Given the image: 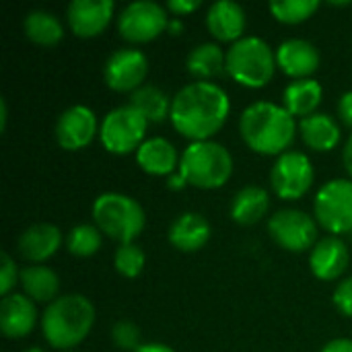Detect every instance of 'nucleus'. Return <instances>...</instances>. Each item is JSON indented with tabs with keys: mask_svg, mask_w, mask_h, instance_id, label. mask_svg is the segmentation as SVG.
Returning a JSON list of instances; mask_svg holds the SVG:
<instances>
[{
	"mask_svg": "<svg viewBox=\"0 0 352 352\" xmlns=\"http://www.w3.org/2000/svg\"><path fill=\"white\" fill-rule=\"evenodd\" d=\"M231 99L217 82L196 80L182 87L171 101L173 128L192 142L210 140L227 124Z\"/></svg>",
	"mask_w": 352,
	"mask_h": 352,
	"instance_id": "nucleus-1",
	"label": "nucleus"
},
{
	"mask_svg": "<svg viewBox=\"0 0 352 352\" xmlns=\"http://www.w3.org/2000/svg\"><path fill=\"white\" fill-rule=\"evenodd\" d=\"M239 134L254 153L280 157L295 142L297 122L283 105L272 101H256L241 111Z\"/></svg>",
	"mask_w": 352,
	"mask_h": 352,
	"instance_id": "nucleus-2",
	"label": "nucleus"
},
{
	"mask_svg": "<svg viewBox=\"0 0 352 352\" xmlns=\"http://www.w3.org/2000/svg\"><path fill=\"white\" fill-rule=\"evenodd\" d=\"M95 307L78 293L62 295L52 301L41 314V334L56 351L70 352L93 330Z\"/></svg>",
	"mask_w": 352,
	"mask_h": 352,
	"instance_id": "nucleus-3",
	"label": "nucleus"
},
{
	"mask_svg": "<svg viewBox=\"0 0 352 352\" xmlns=\"http://www.w3.org/2000/svg\"><path fill=\"white\" fill-rule=\"evenodd\" d=\"M177 171L192 188L219 190L233 175V157L229 148L217 140L190 142L182 153Z\"/></svg>",
	"mask_w": 352,
	"mask_h": 352,
	"instance_id": "nucleus-4",
	"label": "nucleus"
},
{
	"mask_svg": "<svg viewBox=\"0 0 352 352\" xmlns=\"http://www.w3.org/2000/svg\"><path fill=\"white\" fill-rule=\"evenodd\" d=\"M93 225L111 241L120 245L134 243L144 231L146 214L144 208L126 194L120 192H105L95 198L93 208Z\"/></svg>",
	"mask_w": 352,
	"mask_h": 352,
	"instance_id": "nucleus-5",
	"label": "nucleus"
},
{
	"mask_svg": "<svg viewBox=\"0 0 352 352\" xmlns=\"http://www.w3.org/2000/svg\"><path fill=\"white\" fill-rule=\"evenodd\" d=\"M276 68V50L262 37L245 35L227 50V74L241 87H266Z\"/></svg>",
	"mask_w": 352,
	"mask_h": 352,
	"instance_id": "nucleus-6",
	"label": "nucleus"
},
{
	"mask_svg": "<svg viewBox=\"0 0 352 352\" xmlns=\"http://www.w3.org/2000/svg\"><path fill=\"white\" fill-rule=\"evenodd\" d=\"M148 122L130 103L109 109L99 126V140L111 155L136 153L146 140Z\"/></svg>",
	"mask_w": 352,
	"mask_h": 352,
	"instance_id": "nucleus-7",
	"label": "nucleus"
},
{
	"mask_svg": "<svg viewBox=\"0 0 352 352\" xmlns=\"http://www.w3.org/2000/svg\"><path fill=\"white\" fill-rule=\"evenodd\" d=\"M314 214L322 229L338 237L352 231V179L336 177L324 184L314 200Z\"/></svg>",
	"mask_w": 352,
	"mask_h": 352,
	"instance_id": "nucleus-8",
	"label": "nucleus"
},
{
	"mask_svg": "<svg viewBox=\"0 0 352 352\" xmlns=\"http://www.w3.org/2000/svg\"><path fill=\"white\" fill-rule=\"evenodd\" d=\"M268 235L287 252H311L318 243V221L305 210L283 208L268 219Z\"/></svg>",
	"mask_w": 352,
	"mask_h": 352,
	"instance_id": "nucleus-9",
	"label": "nucleus"
},
{
	"mask_svg": "<svg viewBox=\"0 0 352 352\" xmlns=\"http://www.w3.org/2000/svg\"><path fill=\"white\" fill-rule=\"evenodd\" d=\"M316 171L311 159L301 151H287L276 157L270 169V184L280 200H301L314 186Z\"/></svg>",
	"mask_w": 352,
	"mask_h": 352,
	"instance_id": "nucleus-10",
	"label": "nucleus"
},
{
	"mask_svg": "<svg viewBox=\"0 0 352 352\" xmlns=\"http://www.w3.org/2000/svg\"><path fill=\"white\" fill-rule=\"evenodd\" d=\"M169 27L167 8L153 0H136L118 14V31L130 43H148Z\"/></svg>",
	"mask_w": 352,
	"mask_h": 352,
	"instance_id": "nucleus-11",
	"label": "nucleus"
},
{
	"mask_svg": "<svg viewBox=\"0 0 352 352\" xmlns=\"http://www.w3.org/2000/svg\"><path fill=\"white\" fill-rule=\"evenodd\" d=\"M148 76V58L136 47L116 50L103 64L105 85L116 93H134L144 87Z\"/></svg>",
	"mask_w": 352,
	"mask_h": 352,
	"instance_id": "nucleus-12",
	"label": "nucleus"
},
{
	"mask_svg": "<svg viewBox=\"0 0 352 352\" xmlns=\"http://www.w3.org/2000/svg\"><path fill=\"white\" fill-rule=\"evenodd\" d=\"M97 116L87 105H72L64 109L56 122V140L64 151L76 153L87 148L99 132Z\"/></svg>",
	"mask_w": 352,
	"mask_h": 352,
	"instance_id": "nucleus-13",
	"label": "nucleus"
},
{
	"mask_svg": "<svg viewBox=\"0 0 352 352\" xmlns=\"http://www.w3.org/2000/svg\"><path fill=\"white\" fill-rule=\"evenodd\" d=\"M113 10L111 0H72L66 6V23L76 37L91 39L109 27Z\"/></svg>",
	"mask_w": 352,
	"mask_h": 352,
	"instance_id": "nucleus-14",
	"label": "nucleus"
},
{
	"mask_svg": "<svg viewBox=\"0 0 352 352\" xmlns=\"http://www.w3.org/2000/svg\"><path fill=\"white\" fill-rule=\"evenodd\" d=\"M320 50L307 39H285L276 47V66L293 80L311 78V74L320 68Z\"/></svg>",
	"mask_w": 352,
	"mask_h": 352,
	"instance_id": "nucleus-15",
	"label": "nucleus"
},
{
	"mask_svg": "<svg viewBox=\"0 0 352 352\" xmlns=\"http://www.w3.org/2000/svg\"><path fill=\"white\" fill-rule=\"evenodd\" d=\"M349 248L340 237L328 235L320 239L309 252V268L320 280H336L349 268Z\"/></svg>",
	"mask_w": 352,
	"mask_h": 352,
	"instance_id": "nucleus-16",
	"label": "nucleus"
},
{
	"mask_svg": "<svg viewBox=\"0 0 352 352\" xmlns=\"http://www.w3.org/2000/svg\"><path fill=\"white\" fill-rule=\"evenodd\" d=\"M37 324L35 303L21 293H10L0 301V330L6 338L19 340L33 332Z\"/></svg>",
	"mask_w": 352,
	"mask_h": 352,
	"instance_id": "nucleus-17",
	"label": "nucleus"
},
{
	"mask_svg": "<svg viewBox=\"0 0 352 352\" xmlns=\"http://www.w3.org/2000/svg\"><path fill=\"white\" fill-rule=\"evenodd\" d=\"M206 27L208 33L219 41H229L231 45L245 37L248 14L241 4L233 0H219L208 6L206 12Z\"/></svg>",
	"mask_w": 352,
	"mask_h": 352,
	"instance_id": "nucleus-18",
	"label": "nucleus"
},
{
	"mask_svg": "<svg viewBox=\"0 0 352 352\" xmlns=\"http://www.w3.org/2000/svg\"><path fill=\"white\" fill-rule=\"evenodd\" d=\"M64 243V235L56 225L50 223H35L27 227L21 237H19V254L31 262V264H41L50 260Z\"/></svg>",
	"mask_w": 352,
	"mask_h": 352,
	"instance_id": "nucleus-19",
	"label": "nucleus"
},
{
	"mask_svg": "<svg viewBox=\"0 0 352 352\" xmlns=\"http://www.w3.org/2000/svg\"><path fill=\"white\" fill-rule=\"evenodd\" d=\"M182 155L177 153L175 144L169 142L163 136H153L142 142V146L136 151V163L138 167L155 177H169L179 169Z\"/></svg>",
	"mask_w": 352,
	"mask_h": 352,
	"instance_id": "nucleus-20",
	"label": "nucleus"
},
{
	"mask_svg": "<svg viewBox=\"0 0 352 352\" xmlns=\"http://www.w3.org/2000/svg\"><path fill=\"white\" fill-rule=\"evenodd\" d=\"M210 223L206 221V217H202L200 212H184L179 214L171 227H169V243L184 252V254H194L200 252L208 241H210Z\"/></svg>",
	"mask_w": 352,
	"mask_h": 352,
	"instance_id": "nucleus-21",
	"label": "nucleus"
},
{
	"mask_svg": "<svg viewBox=\"0 0 352 352\" xmlns=\"http://www.w3.org/2000/svg\"><path fill=\"white\" fill-rule=\"evenodd\" d=\"M299 134L301 140L318 153H328L336 148L342 140V130L338 122L322 111H316L299 122Z\"/></svg>",
	"mask_w": 352,
	"mask_h": 352,
	"instance_id": "nucleus-22",
	"label": "nucleus"
},
{
	"mask_svg": "<svg viewBox=\"0 0 352 352\" xmlns=\"http://www.w3.org/2000/svg\"><path fill=\"white\" fill-rule=\"evenodd\" d=\"M324 99V89L316 78H301L287 85L283 93V107L293 118H307L318 111Z\"/></svg>",
	"mask_w": 352,
	"mask_h": 352,
	"instance_id": "nucleus-23",
	"label": "nucleus"
},
{
	"mask_svg": "<svg viewBox=\"0 0 352 352\" xmlns=\"http://www.w3.org/2000/svg\"><path fill=\"white\" fill-rule=\"evenodd\" d=\"M268 208H270L268 192L260 186H245L233 196L229 214L237 225L250 227V225L260 223L264 214L268 212Z\"/></svg>",
	"mask_w": 352,
	"mask_h": 352,
	"instance_id": "nucleus-24",
	"label": "nucleus"
},
{
	"mask_svg": "<svg viewBox=\"0 0 352 352\" xmlns=\"http://www.w3.org/2000/svg\"><path fill=\"white\" fill-rule=\"evenodd\" d=\"M186 66L196 80L210 82V78L227 72V52H223V47L214 41L200 43L190 50Z\"/></svg>",
	"mask_w": 352,
	"mask_h": 352,
	"instance_id": "nucleus-25",
	"label": "nucleus"
},
{
	"mask_svg": "<svg viewBox=\"0 0 352 352\" xmlns=\"http://www.w3.org/2000/svg\"><path fill=\"white\" fill-rule=\"evenodd\" d=\"M21 287L23 295H27L33 303H52L58 299L60 293V278L58 274L43 266V264H31L21 272Z\"/></svg>",
	"mask_w": 352,
	"mask_h": 352,
	"instance_id": "nucleus-26",
	"label": "nucleus"
},
{
	"mask_svg": "<svg viewBox=\"0 0 352 352\" xmlns=\"http://www.w3.org/2000/svg\"><path fill=\"white\" fill-rule=\"evenodd\" d=\"M23 31L29 41H33L35 45H43V47L58 45L64 37L62 21L50 10L27 12V16L23 21Z\"/></svg>",
	"mask_w": 352,
	"mask_h": 352,
	"instance_id": "nucleus-27",
	"label": "nucleus"
},
{
	"mask_svg": "<svg viewBox=\"0 0 352 352\" xmlns=\"http://www.w3.org/2000/svg\"><path fill=\"white\" fill-rule=\"evenodd\" d=\"M171 101L173 97H169L163 89L155 85H144L130 95V105L138 113H142L148 124L165 122L171 116Z\"/></svg>",
	"mask_w": 352,
	"mask_h": 352,
	"instance_id": "nucleus-28",
	"label": "nucleus"
},
{
	"mask_svg": "<svg viewBox=\"0 0 352 352\" xmlns=\"http://www.w3.org/2000/svg\"><path fill=\"white\" fill-rule=\"evenodd\" d=\"M103 233L89 223L74 225L66 235V250L76 258H91L101 250Z\"/></svg>",
	"mask_w": 352,
	"mask_h": 352,
	"instance_id": "nucleus-29",
	"label": "nucleus"
},
{
	"mask_svg": "<svg viewBox=\"0 0 352 352\" xmlns=\"http://www.w3.org/2000/svg\"><path fill=\"white\" fill-rule=\"evenodd\" d=\"M268 8L278 23L299 25L318 12L320 0H272Z\"/></svg>",
	"mask_w": 352,
	"mask_h": 352,
	"instance_id": "nucleus-30",
	"label": "nucleus"
},
{
	"mask_svg": "<svg viewBox=\"0 0 352 352\" xmlns=\"http://www.w3.org/2000/svg\"><path fill=\"white\" fill-rule=\"evenodd\" d=\"M146 266V254L136 243L120 245L113 254V268L124 278H138Z\"/></svg>",
	"mask_w": 352,
	"mask_h": 352,
	"instance_id": "nucleus-31",
	"label": "nucleus"
},
{
	"mask_svg": "<svg viewBox=\"0 0 352 352\" xmlns=\"http://www.w3.org/2000/svg\"><path fill=\"white\" fill-rule=\"evenodd\" d=\"M111 342L120 351L136 352L142 346V332L134 322L122 320L111 326Z\"/></svg>",
	"mask_w": 352,
	"mask_h": 352,
	"instance_id": "nucleus-32",
	"label": "nucleus"
},
{
	"mask_svg": "<svg viewBox=\"0 0 352 352\" xmlns=\"http://www.w3.org/2000/svg\"><path fill=\"white\" fill-rule=\"evenodd\" d=\"M21 283V274L16 270L14 260L8 254H2V266H0V295L2 299L10 295V291Z\"/></svg>",
	"mask_w": 352,
	"mask_h": 352,
	"instance_id": "nucleus-33",
	"label": "nucleus"
},
{
	"mask_svg": "<svg viewBox=\"0 0 352 352\" xmlns=\"http://www.w3.org/2000/svg\"><path fill=\"white\" fill-rule=\"evenodd\" d=\"M334 305L342 316L352 318V276L338 283L334 291Z\"/></svg>",
	"mask_w": 352,
	"mask_h": 352,
	"instance_id": "nucleus-34",
	"label": "nucleus"
},
{
	"mask_svg": "<svg viewBox=\"0 0 352 352\" xmlns=\"http://www.w3.org/2000/svg\"><path fill=\"white\" fill-rule=\"evenodd\" d=\"M200 0H169L167 4H165V8H167V12H171L173 16H186V14H192L194 10H198L200 8Z\"/></svg>",
	"mask_w": 352,
	"mask_h": 352,
	"instance_id": "nucleus-35",
	"label": "nucleus"
},
{
	"mask_svg": "<svg viewBox=\"0 0 352 352\" xmlns=\"http://www.w3.org/2000/svg\"><path fill=\"white\" fill-rule=\"evenodd\" d=\"M338 118L346 128H352V91H346V93L340 95V99H338Z\"/></svg>",
	"mask_w": 352,
	"mask_h": 352,
	"instance_id": "nucleus-36",
	"label": "nucleus"
},
{
	"mask_svg": "<svg viewBox=\"0 0 352 352\" xmlns=\"http://www.w3.org/2000/svg\"><path fill=\"white\" fill-rule=\"evenodd\" d=\"M322 352H352V340L351 338H334L322 349Z\"/></svg>",
	"mask_w": 352,
	"mask_h": 352,
	"instance_id": "nucleus-37",
	"label": "nucleus"
},
{
	"mask_svg": "<svg viewBox=\"0 0 352 352\" xmlns=\"http://www.w3.org/2000/svg\"><path fill=\"white\" fill-rule=\"evenodd\" d=\"M186 186H188V182H186V177H184L179 171H175L173 175L167 177V188L173 190V192H179V190H184Z\"/></svg>",
	"mask_w": 352,
	"mask_h": 352,
	"instance_id": "nucleus-38",
	"label": "nucleus"
},
{
	"mask_svg": "<svg viewBox=\"0 0 352 352\" xmlns=\"http://www.w3.org/2000/svg\"><path fill=\"white\" fill-rule=\"evenodd\" d=\"M342 161H344V167H346L349 175L352 177V134L349 136L346 144H344V151H342Z\"/></svg>",
	"mask_w": 352,
	"mask_h": 352,
	"instance_id": "nucleus-39",
	"label": "nucleus"
},
{
	"mask_svg": "<svg viewBox=\"0 0 352 352\" xmlns=\"http://www.w3.org/2000/svg\"><path fill=\"white\" fill-rule=\"evenodd\" d=\"M136 352H175L171 346H167V344H161V342H146V344H142L140 349Z\"/></svg>",
	"mask_w": 352,
	"mask_h": 352,
	"instance_id": "nucleus-40",
	"label": "nucleus"
},
{
	"mask_svg": "<svg viewBox=\"0 0 352 352\" xmlns=\"http://www.w3.org/2000/svg\"><path fill=\"white\" fill-rule=\"evenodd\" d=\"M6 122H8V105H6V99L0 97V132L6 130Z\"/></svg>",
	"mask_w": 352,
	"mask_h": 352,
	"instance_id": "nucleus-41",
	"label": "nucleus"
},
{
	"mask_svg": "<svg viewBox=\"0 0 352 352\" xmlns=\"http://www.w3.org/2000/svg\"><path fill=\"white\" fill-rule=\"evenodd\" d=\"M167 31H169L171 35H179V33L184 31V23H182V19L171 16V19H169V27H167Z\"/></svg>",
	"mask_w": 352,
	"mask_h": 352,
	"instance_id": "nucleus-42",
	"label": "nucleus"
},
{
	"mask_svg": "<svg viewBox=\"0 0 352 352\" xmlns=\"http://www.w3.org/2000/svg\"><path fill=\"white\" fill-rule=\"evenodd\" d=\"M25 352H45L41 346H31V349H27Z\"/></svg>",
	"mask_w": 352,
	"mask_h": 352,
	"instance_id": "nucleus-43",
	"label": "nucleus"
},
{
	"mask_svg": "<svg viewBox=\"0 0 352 352\" xmlns=\"http://www.w3.org/2000/svg\"><path fill=\"white\" fill-rule=\"evenodd\" d=\"M70 352H74V351H70Z\"/></svg>",
	"mask_w": 352,
	"mask_h": 352,
	"instance_id": "nucleus-44",
	"label": "nucleus"
}]
</instances>
